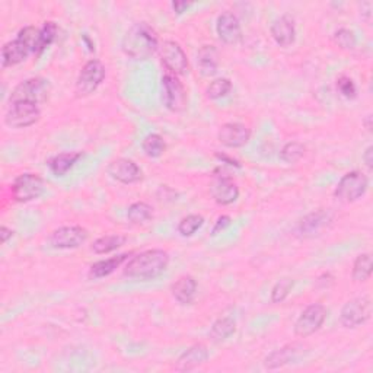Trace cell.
I'll list each match as a JSON object with an SVG mask.
<instances>
[{
	"mask_svg": "<svg viewBox=\"0 0 373 373\" xmlns=\"http://www.w3.org/2000/svg\"><path fill=\"white\" fill-rule=\"evenodd\" d=\"M169 265V254L159 248L142 251L126 263L123 275L133 280H155L162 276Z\"/></svg>",
	"mask_w": 373,
	"mask_h": 373,
	"instance_id": "obj_1",
	"label": "cell"
},
{
	"mask_svg": "<svg viewBox=\"0 0 373 373\" xmlns=\"http://www.w3.org/2000/svg\"><path fill=\"white\" fill-rule=\"evenodd\" d=\"M159 47L158 32L147 22L133 24L122 40L124 54L138 61L149 60L158 52Z\"/></svg>",
	"mask_w": 373,
	"mask_h": 373,
	"instance_id": "obj_2",
	"label": "cell"
},
{
	"mask_svg": "<svg viewBox=\"0 0 373 373\" xmlns=\"http://www.w3.org/2000/svg\"><path fill=\"white\" fill-rule=\"evenodd\" d=\"M50 92H52V85H50L45 78H29L20 85H16L9 96V103L13 104L20 103V101H29V103H36L40 105L48 99Z\"/></svg>",
	"mask_w": 373,
	"mask_h": 373,
	"instance_id": "obj_3",
	"label": "cell"
},
{
	"mask_svg": "<svg viewBox=\"0 0 373 373\" xmlns=\"http://www.w3.org/2000/svg\"><path fill=\"white\" fill-rule=\"evenodd\" d=\"M367 186L369 180L362 171H350L338 181L334 190V197L338 201L350 205V203L360 200L366 194Z\"/></svg>",
	"mask_w": 373,
	"mask_h": 373,
	"instance_id": "obj_4",
	"label": "cell"
},
{
	"mask_svg": "<svg viewBox=\"0 0 373 373\" xmlns=\"http://www.w3.org/2000/svg\"><path fill=\"white\" fill-rule=\"evenodd\" d=\"M162 104L171 112H182L189 105L185 87L173 73H166L162 78Z\"/></svg>",
	"mask_w": 373,
	"mask_h": 373,
	"instance_id": "obj_5",
	"label": "cell"
},
{
	"mask_svg": "<svg viewBox=\"0 0 373 373\" xmlns=\"http://www.w3.org/2000/svg\"><path fill=\"white\" fill-rule=\"evenodd\" d=\"M105 76H107V71L103 61H99L98 59H92L85 63L76 80L78 96L92 95L101 87V83L104 82Z\"/></svg>",
	"mask_w": 373,
	"mask_h": 373,
	"instance_id": "obj_6",
	"label": "cell"
},
{
	"mask_svg": "<svg viewBox=\"0 0 373 373\" xmlns=\"http://www.w3.org/2000/svg\"><path fill=\"white\" fill-rule=\"evenodd\" d=\"M372 300L369 296H359L349 300L340 312V322L344 328H358L370 319Z\"/></svg>",
	"mask_w": 373,
	"mask_h": 373,
	"instance_id": "obj_7",
	"label": "cell"
},
{
	"mask_svg": "<svg viewBox=\"0 0 373 373\" xmlns=\"http://www.w3.org/2000/svg\"><path fill=\"white\" fill-rule=\"evenodd\" d=\"M41 110L38 104L29 103V101H20V103L10 104L5 123L10 129H28L40 122Z\"/></svg>",
	"mask_w": 373,
	"mask_h": 373,
	"instance_id": "obj_8",
	"label": "cell"
},
{
	"mask_svg": "<svg viewBox=\"0 0 373 373\" xmlns=\"http://www.w3.org/2000/svg\"><path fill=\"white\" fill-rule=\"evenodd\" d=\"M45 191V181L32 173H25L15 178L12 184V197L18 203H29L40 198Z\"/></svg>",
	"mask_w": 373,
	"mask_h": 373,
	"instance_id": "obj_9",
	"label": "cell"
},
{
	"mask_svg": "<svg viewBox=\"0 0 373 373\" xmlns=\"http://www.w3.org/2000/svg\"><path fill=\"white\" fill-rule=\"evenodd\" d=\"M327 308L322 303H311L305 308L295 322V334L300 338H307L315 334L324 326L327 319Z\"/></svg>",
	"mask_w": 373,
	"mask_h": 373,
	"instance_id": "obj_10",
	"label": "cell"
},
{
	"mask_svg": "<svg viewBox=\"0 0 373 373\" xmlns=\"http://www.w3.org/2000/svg\"><path fill=\"white\" fill-rule=\"evenodd\" d=\"M162 64L169 73L175 76H182L190 72V63L182 47L173 40H166L159 47Z\"/></svg>",
	"mask_w": 373,
	"mask_h": 373,
	"instance_id": "obj_11",
	"label": "cell"
},
{
	"mask_svg": "<svg viewBox=\"0 0 373 373\" xmlns=\"http://www.w3.org/2000/svg\"><path fill=\"white\" fill-rule=\"evenodd\" d=\"M88 231L82 226H61L48 236V244L54 249H76L88 241Z\"/></svg>",
	"mask_w": 373,
	"mask_h": 373,
	"instance_id": "obj_12",
	"label": "cell"
},
{
	"mask_svg": "<svg viewBox=\"0 0 373 373\" xmlns=\"http://www.w3.org/2000/svg\"><path fill=\"white\" fill-rule=\"evenodd\" d=\"M332 222V214L328 210L318 209L309 214L303 216L296 225V235L299 238L308 240L319 235Z\"/></svg>",
	"mask_w": 373,
	"mask_h": 373,
	"instance_id": "obj_13",
	"label": "cell"
},
{
	"mask_svg": "<svg viewBox=\"0 0 373 373\" xmlns=\"http://www.w3.org/2000/svg\"><path fill=\"white\" fill-rule=\"evenodd\" d=\"M210 196L220 206H229L238 200L240 189L236 182L225 174H217L213 177L210 184Z\"/></svg>",
	"mask_w": 373,
	"mask_h": 373,
	"instance_id": "obj_14",
	"label": "cell"
},
{
	"mask_svg": "<svg viewBox=\"0 0 373 373\" xmlns=\"http://www.w3.org/2000/svg\"><path fill=\"white\" fill-rule=\"evenodd\" d=\"M107 174L117 182L126 185L139 182L143 177L140 166L127 158H118L111 161L107 166Z\"/></svg>",
	"mask_w": 373,
	"mask_h": 373,
	"instance_id": "obj_15",
	"label": "cell"
},
{
	"mask_svg": "<svg viewBox=\"0 0 373 373\" xmlns=\"http://www.w3.org/2000/svg\"><path fill=\"white\" fill-rule=\"evenodd\" d=\"M216 32L219 36V40L228 45H236L242 41L241 22L238 20V16L231 10H226L219 15L216 22Z\"/></svg>",
	"mask_w": 373,
	"mask_h": 373,
	"instance_id": "obj_16",
	"label": "cell"
},
{
	"mask_svg": "<svg viewBox=\"0 0 373 373\" xmlns=\"http://www.w3.org/2000/svg\"><path fill=\"white\" fill-rule=\"evenodd\" d=\"M217 140L225 147L240 149L251 140V130L242 123H225L217 131Z\"/></svg>",
	"mask_w": 373,
	"mask_h": 373,
	"instance_id": "obj_17",
	"label": "cell"
},
{
	"mask_svg": "<svg viewBox=\"0 0 373 373\" xmlns=\"http://www.w3.org/2000/svg\"><path fill=\"white\" fill-rule=\"evenodd\" d=\"M210 358V353L207 346L205 344H193L191 347H189L186 350H184L180 358L175 362V370L178 372H189L193 370L201 365H205Z\"/></svg>",
	"mask_w": 373,
	"mask_h": 373,
	"instance_id": "obj_18",
	"label": "cell"
},
{
	"mask_svg": "<svg viewBox=\"0 0 373 373\" xmlns=\"http://www.w3.org/2000/svg\"><path fill=\"white\" fill-rule=\"evenodd\" d=\"M271 37L283 48L291 47L296 40V25L291 15H281L273 21L270 28Z\"/></svg>",
	"mask_w": 373,
	"mask_h": 373,
	"instance_id": "obj_19",
	"label": "cell"
},
{
	"mask_svg": "<svg viewBox=\"0 0 373 373\" xmlns=\"http://www.w3.org/2000/svg\"><path fill=\"white\" fill-rule=\"evenodd\" d=\"M303 346L298 343L286 344L281 349H277L267 356V358L264 359V367L268 370H276L286 365H289L291 362H295L299 358Z\"/></svg>",
	"mask_w": 373,
	"mask_h": 373,
	"instance_id": "obj_20",
	"label": "cell"
},
{
	"mask_svg": "<svg viewBox=\"0 0 373 373\" xmlns=\"http://www.w3.org/2000/svg\"><path fill=\"white\" fill-rule=\"evenodd\" d=\"M34 53L32 48L20 37H16L13 41L6 43L2 47V66L3 67H12L25 61L28 56Z\"/></svg>",
	"mask_w": 373,
	"mask_h": 373,
	"instance_id": "obj_21",
	"label": "cell"
},
{
	"mask_svg": "<svg viewBox=\"0 0 373 373\" xmlns=\"http://www.w3.org/2000/svg\"><path fill=\"white\" fill-rule=\"evenodd\" d=\"M197 280L190 275H185L175 280V283H173L171 293L178 303L191 305L197 295Z\"/></svg>",
	"mask_w": 373,
	"mask_h": 373,
	"instance_id": "obj_22",
	"label": "cell"
},
{
	"mask_svg": "<svg viewBox=\"0 0 373 373\" xmlns=\"http://www.w3.org/2000/svg\"><path fill=\"white\" fill-rule=\"evenodd\" d=\"M131 256H133V252H126V254H120V256H117V257H111L107 260H99V261L94 263L89 268V277L95 279V280L108 277L110 275L114 273L118 267H122L124 263H127Z\"/></svg>",
	"mask_w": 373,
	"mask_h": 373,
	"instance_id": "obj_23",
	"label": "cell"
},
{
	"mask_svg": "<svg viewBox=\"0 0 373 373\" xmlns=\"http://www.w3.org/2000/svg\"><path fill=\"white\" fill-rule=\"evenodd\" d=\"M219 54L214 45H203L200 47L198 53H197V66H198V72L201 76L210 78L217 73L219 69Z\"/></svg>",
	"mask_w": 373,
	"mask_h": 373,
	"instance_id": "obj_24",
	"label": "cell"
},
{
	"mask_svg": "<svg viewBox=\"0 0 373 373\" xmlns=\"http://www.w3.org/2000/svg\"><path fill=\"white\" fill-rule=\"evenodd\" d=\"M82 156V152H64V154H59L50 159L48 168L50 171L53 173V175L64 177Z\"/></svg>",
	"mask_w": 373,
	"mask_h": 373,
	"instance_id": "obj_25",
	"label": "cell"
},
{
	"mask_svg": "<svg viewBox=\"0 0 373 373\" xmlns=\"http://www.w3.org/2000/svg\"><path fill=\"white\" fill-rule=\"evenodd\" d=\"M236 332V322L231 316L219 318L213 322L209 337L213 343H224Z\"/></svg>",
	"mask_w": 373,
	"mask_h": 373,
	"instance_id": "obj_26",
	"label": "cell"
},
{
	"mask_svg": "<svg viewBox=\"0 0 373 373\" xmlns=\"http://www.w3.org/2000/svg\"><path fill=\"white\" fill-rule=\"evenodd\" d=\"M127 242V238L124 235H105L101 236L92 244V251L98 256H104V254H110L118 248H122Z\"/></svg>",
	"mask_w": 373,
	"mask_h": 373,
	"instance_id": "obj_27",
	"label": "cell"
},
{
	"mask_svg": "<svg viewBox=\"0 0 373 373\" xmlns=\"http://www.w3.org/2000/svg\"><path fill=\"white\" fill-rule=\"evenodd\" d=\"M127 219L131 225H145L154 219V207L145 201H136L127 210Z\"/></svg>",
	"mask_w": 373,
	"mask_h": 373,
	"instance_id": "obj_28",
	"label": "cell"
},
{
	"mask_svg": "<svg viewBox=\"0 0 373 373\" xmlns=\"http://www.w3.org/2000/svg\"><path fill=\"white\" fill-rule=\"evenodd\" d=\"M372 256L369 252H363L360 256L356 257L351 268V277L354 281L363 283L367 281L372 276Z\"/></svg>",
	"mask_w": 373,
	"mask_h": 373,
	"instance_id": "obj_29",
	"label": "cell"
},
{
	"mask_svg": "<svg viewBox=\"0 0 373 373\" xmlns=\"http://www.w3.org/2000/svg\"><path fill=\"white\" fill-rule=\"evenodd\" d=\"M142 149H143L145 155L147 158L156 159V158H161L165 154L166 143H165V140H163V138H162L161 134H158V133H150V134H147L146 138L143 139Z\"/></svg>",
	"mask_w": 373,
	"mask_h": 373,
	"instance_id": "obj_30",
	"label": "cell"
},
{
	"mask_svg": "<svg viewBox=\"0 0 373 373\" xmlns=\"http://www.w3.org/2000/svg\"><path fill=\"white\" fill-rule=\"evenodd\" d=\"M57 25L53 21H47L44 22V25L40 28V36H38V43H37V48H36V56L40 57L45 50L53 44V41L56 40L57 36Z\"/></svg>",
	"mask_w": 373,
	"mask_h": 373,
	"instance_id": "obj_31",
	"label": "cell"
},
{
	"mask_svg": "<svg viewBox=\"0 0 373 373\" xmlns=\"http://www.w3.org/2000/svg\"><path fill=\"white\" fill-rule=\"evenodd\" d=\"M205 225V217L201 214H186L180 220V224L177 226L178 233L184 238H190L197 231H200Z\"/></svg>",
	"mask_w": 373,
	"mask_h": 373,
	"instance_id": "obj_32",
	"label": "cell"
},
{
	"mask_svg": "<svg viewBox=\"0 0 373 373\" xmlns=\"http://www.w3.org/2000/svg\"><path fill=\"white\" fill-rule=\"evenodd\" d=\"M232 91V82L228 78H217L210 82L206 89V96L212 101H217L226 96Z\"/></svg>",
	"mask_w": 373,
	"mask_h": 373,
	"instance_id": "obj_33",
	"label": "cell"
},
{
	"mask_svg": "<svg viewBox=\"0 0 373 373\" xmlns=\"http://www.w3.org/2000/svg\"><path fill=\"white\" fill-rule=\"evenodd\" d=\"M305 152H307V147H305L300 142H289L286 143L280 152V159L284 162V163H296L299 162Z\"/></svg>",
	"mask_w": 373,
	"mask_h": 373,
	"instance_id": "obj_34",
	"label": "cell"
},
{
	"mask_svg": "<svg viewBox=\"0 0 373 373\" xmlns=\"http://www.w3.org/2000/svg\"><path fill=\"white\" fill-rule=\"evenodd\" d=\"M293 286H295V281L292 279H289V277L280 279L273 286V289H271V295H270L271 303H281V302H284L287 299V296L291 295Z\"/></svg>",
	"mask_w": 373,
	"mask_h": 373,
	"instance_id": "obj_35",
	"label": "cell"
},
{
	"mask_svg": "<svg viewBox=\"0 0 373 373\" xmlns=\"http://www.w3.org/2000/svg\"><path fill=\"white\" fill-rule=\"evenodd\" d=\"M332 40L337 47H340L342 50H346V52H350V50L356 48V44H358V38H356L354 31L349 28H340L334 32Z\"/></svg>",
	"mask_w": 373,
	"mask_h": 373,
	"instance_id": "obj_36",
	"label": "cell"
},
{
	"mask_svg": "<svg viewBox=\"0 0 373 373\" xmlns=\"http://www.w3.org/2000/svg\"><path fill=\"white\" fill-rule=\"evenodd\" d=\"M337 89L347 99H354L356 96H358V88H356L353 79L349 78V76H340V78H338Z\"/></svg>",
	"mask_w": 373,
	"mask_h": 373,
	"instance_id": "obj_37",
	"label": "cell"
},
{
	"mask_svg": "<svg viewBox=\"0 0 373 373\" xmlns=\"http://www.w3.org/2000/svg\"><path fill=\"white\" fill-rule=\"evenodd\" d=\"M231 224H232L231 216H228V214L219 216L217 220H216L214 226H213V229H212V236H216L219 233H222L225 229H228L231 226Z\"/></svg>",
	"mask_w": 373,
	"mask_h": 373,
	"instance_id": "obj_38",
	"label": "cell"
},
{
	"mask_svg": "<svg viewBox=\"0 0 373 373\" xmlns=\"http://www.w3.org/2000/svg\"><path fill=\"white\" fill-rule=\"evenodd\" d=\"M220 162H222V163H226V165H229V166H235V168H241V163H240V161H236L235 158H231V156H228V155H225V154H219V152H217V154L214 155Z\"/></svg>",
	"mask_w": 373,
	"mask_h": 373,
	"instance_id": "obj_39",
	"label": "cell"
},
{
	"mask_svg": "<svg viewBox=\"0 0 373 373\" xmlns=\"http://www.w3.org/2000/svg\"><path fill=\"white\" fill-rule=\"evenodd\" d=\"M363 162L367 166L369 171L373 169V146H367L363 154Z\"/></svg>",
	"mask_w": 373,
	"mask_h": 373,
	"instance_id": "obj_40",
	"label": "cell"
},
{
	"mask_svg": "<svg viewBox=\"0 0 373 373\" xmlns=\"http://www.w3.org/2000/svg\"><path fill=\"white\" fill-rule=\"evenodd\" d=\"M15 235V232L10 229V228H8V226H2V228H0V240H2V244L5 245L9 240H12V236Z\"/></svg>",
	"mask_w": 373,
	"mask_h": 373,
	"instance_id": "obj_41",
	"label": "cell"
},
{
	"mask_svg": "<svg viewBox=\"0 0 373 373\" xmlns=\"http://www.w3.org/2000/svg\"><path fill=\"white\" fill-rule=\"evenodd\" d=\"M193 3H189V2H173V9L177 15H182L184 12H186V9L191 8Z\"/></svg>",
	"mask_w": 373,
	"mask_h": 373,
	"instance_id": "obj_42",
	"label": "cell"
},
{
	"mask_svg": "<svg viewBox=\"0 0 373 373\" xmlns=\"http://www.w3.org/2000/svg\"><path fill=\"white\" fill-rule=\"evenodd\" d=\"M372 2H363L362 3V16L369 22L372 18Z\"/></svg>",
	"mask_w": 373,
	"mask_h": 373,
	"instance_id": "obj_43",
	"label": "cell"
},
{
	"mask_svg": "<svg viewBox=\"0 0 373 373\" xmlns=\"http://www.w3.org/2000/svg\"><path fill=\"white\" fill-rule=\"evenodd\" d=\"M372 118H373V117L369 114V115L365 117V120H363V126L366 127V130H367L369 133L372 131Z\"/></svg>",
	"mask_w": 373,
	"mask_h": 373,
	"instance_id": "obj_44",
	"label": "cell"
}]
</instances>
